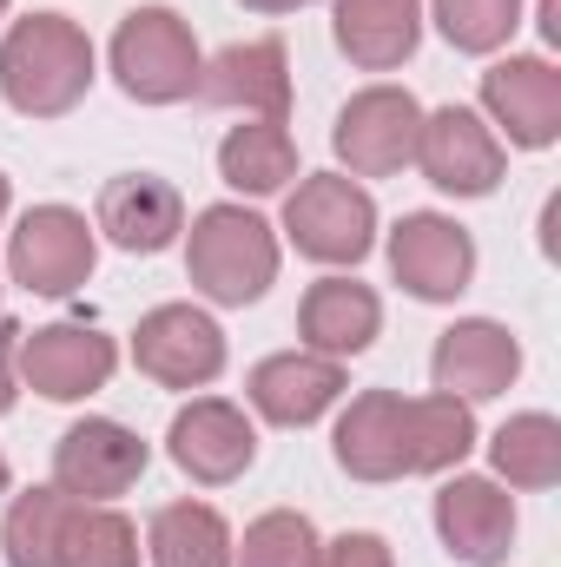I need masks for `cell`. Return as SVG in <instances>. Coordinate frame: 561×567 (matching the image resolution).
Segmentation results:
<instances>
[{"label": "cell", "instance_id": "cell-1", "mask_svg": "<svg viewBox=\"0 0 561 567\" xmlns=\"http://www.w3.org/2000/svg\"><path fill=\"white\" fill-rule=\"evenodd\" d=\"M337 468L350 482H404V475H449L476 449V416L456 396H397L364 390L337 416Z\"/></svg>", "mask_w": 561, "mask_h": 567}, {"label": "cell", "instance_id": "cell-2", "mask_svg": "<svg viewBox=\"0 0 561 567\" xmlns=\"http://www.w3.org/2000/svg\"><path fill=\"white\" fill-rule=\"evenodd\" d=\"M93 86V40L67 13H27L0 40V100L27 120H60Z\"/></svg>", "mask_w": 561, "mask_h": 567}, {"label": "cell", "instance_id": "cell-3", "mask_svg": "<svg viewBox=\"0 0 561 567\" xmlns=\"http://www.w3.org/2000/svg\"><path fill=\"white\" fill-rule=\"evenodd\" d=\"M185 271L212 303L245 310L278 284V238L245 205H205L192 218V238H185Z\"/></svg>", "mask_w": 561, "mask_h": 567}, {"label": "cell", "instance_id": "cell-4", "mask_svg": "<svg viewBox=\"0 0 561 567\" xmlns=\"http://www.w3.org/2000/svg\"><path fill=\"white\" fill-rule=\"evenodd\" d=\"M198 40L172 7H133L113 33V80L140 106H178L198 86Z\"/></svg>", "mask_w": 561, "mask_h": 567}, {"label": "cell", "instance_id": "cell-5", "mask_svg": "<svg viewBox=\"0 0 561 567\" xmlns=\"http://www.w3.org/2000/svg\"><path fill=\"white\" fill-rule=\"evenodd\" d=\"M284 231L310 265H364L377 245V198L344 172H310L284 198Z\"/></svg>", "mask_w": 561, "mask_h": 567}, {"label": "cell", "instance_id": "cell-6", "mask_svg": "<svg viewBox=\"0 0 561 567\" xmlns=\"http://www.w3.org/2000/svg\"><path fill=\"white\" fill-rule=\"evenodd\" d=\"M100 265V238L73 205H33L7 238V271L33 297H73Z\"/></svg>", "mask_w": 561, "mask_h": 567}, {"label": "cell", "instance_id": "cell-7", "mask_svg": "<svg viewBox=\"0 0 561 567\" xmlns=\"http://www.w3.org/2000/svg\"><path fill=\"white\" fill-rule=\"evenodd\" d=\"M13 370H20V383L40 390L47 403H80V396H93V390L113 383L120 350H113V337L93 330V323H47V330H20Z\"/></svg>", "mask_w": 561, "mask_h": 567}, {"label": "cell", "instance_id": "cell-8", "mask_svg": "<svg viewBox=\"0 0 561 567\" xmlns=\"http://www.w3.org/2000/svg\"><path fill=\"white\" fill-rule=\"evenodd\" d=\"M133 363L159 390H205L225 370V330L198 303H159L133 330Z\"/></svg>", "mask_w": 561, "mask_h": 567}, {"label": "cell", "instance_id": "cell-9", "mask_svg": "<svg viewBox=\"0 0 561 567\" xmlns=\"http://www.w3.org/2000/svg\"><path fill=\"white\" fill-rule=\"evenodd\" d=\"M410 165H422V178L449 198H489L509 172V152L489 133V120H476L469 106H436V113H422Z\"/></svg>", "mask_w": 561, "mask_h": 567}, {"label": "cell", "instance_id": "cell-10", "mask_svg": "<svg viewBox=\"0 0 561 567\" xmlns=\"http://www.w3.org/2000/svg\"><path fill=\"white\" fill-rule=\"evenodd\" d=\"M417 133H422V106L404 86H364L344 113H337V158L350 165V178H390L417 158Z\"/></svg>", "mask_w": 561, "mask_h": 567}, {"label": "cell", "instance_id": "cell-11", "mask_svg": "<svg viewBox=\"0 0 561 567\" xmlns=\"http://www.w3.org/2000/svg\"><path fill=\"white\" fill-rule=\"evenodd\" d=\"M145 442L113 416H86L53 442V488L73 502H120L145 475Z\"/></svg>", "mask_w": 561, "mask_h": 567}, {"label": "cell", "instance_id": "cell-12", "mask_svg": "<svg viewBox=\"0 0 561 567\" xmlns=\"http://www.w3.org/2000/svg\"><path fill=\"white\" fill-rule=\"evenodd\" d=\"M165 449H172V462L192 482L225 488V482H238L258 462V429H252V416L238 403H225V396H192L172 416V429H165Z\"/></svg>", "mask_w": 561, "mask_h": 567}, {"label": "cell", "instance_id": "cell-13", "mask_svg": "<svg viewBox=\"0 0 561 567\" xmlns=\"http://www.w3.org/2000/svg\"><path fill=\"white\" fill-rule=\"evenodd\" d=\"M390 271L417 303H449L476 278V238L442 212H404L390 231Z\"/></svg>", "mask_w": 561, "mask_h": 567}, {"label": "cell", "instance_id": "cell-14", "mask_svg": "<svg viewBox=\"0 0 561 567\" xmlns=\"http://www.w3.org/2000/svg\"><path fill=\"white\" fill-rule=\"evenodd\" d=\"M429 377H436V396L489 403V396H502V390L522 377V343H516L509 323H496V317H462V323H449V330L436 337Z\"/></svg>", "mask_w": 561, "mask_h": 567}, {"label": "cell", "instance_id": "cell-15", "mask_svg": "<svg viewBox=\"0 0 561 567\" xmlns=\"http://www.w3.org/2000/svg\"><path fill=\"white\" fill-rule=\"evenodd\" d=\"M192 93L218 113L284 120L290 113V53H284V40H232L225 53H212L198 66Z\"/></svg>", "mask_w": 561, "mask_h": 567}, {"label": "cell", "instance_id": "cell-16", "mask_svg": "<svg viewBox=\"0 0 561 567\" xmlns=\"http://www.w3.org/2000/svg\"><path fill=\"white\" fill-rule=\"evenodd\" d=\"M482 113L509 133V145L542 152L561 140V73L542 53H509L482 73Z\"/></svg>", "mask_w": 561, "mask_h": 567}, {"label": "cell", "instance_id": "cell-17", "mask_svg": "<svg viewBox=\"0 0 561 567\" xmlns=\"http://www.w3.org/2000/svg\"><path fill=\"white\" fill-rule=\"evenodd\" d=\"M436 535L462 567H496L516 548V495L489 475H456L436 495Z\"/></svg>", "mask_w": 561, "mask_h": 567}, {"label": "cell", "instance_id": "cell-18", "mask_svg": "<svg viewBox=\"0 0 561 567\" xmlns=\"http://www.w3.org/2000/svg\"><path fill=\"white\" fill-rule=\"evenodd\" d=\"M245 396L265 423L278 429H310L337 396H344V363L317 357V350H278L245 377Z\"/></svg>", "mask_w": 561, "mask_h": 567}, {"label": "cell", "instance_id": "cell-19", "mask_svg": "<svg viewBox=\"0 0 561 567\" xmlns=\"http://www.w3.org/2000/svg\"><path fill=\"white\" fill-rule=\"evenodd\" d=\"M93 231H106L120 251L133 258H159L178 231H185V198L152 178V172H126V178H106L100 192V212H93Z\"/></svg>", "mask_w": 561, "mask_h": 567}, {"label": "cell", "instance_id": "cell-20", "mask_svg": "<svg viewBox=\"0 0 561 567\" xmlns=\"http://www.w3.org/2000/svg\"><path fill=\"white\" fill-rule=\"evenodd\" d=\"M377 330H384V303H377V290L357 278H324L304 290V303H297V337H304V350H317V357H364L370 343H377Z\"/></svg>", "mask_w": 561, "mask_h": 567}, {"label": "cell", "instance_id": "cell-21", "mask_svg": "<svg viewBox=\"0 0 561 567\" xmlns=\"http://www.w3.org/2000/svg\"><path fill=\"white\" fill-rule=\"evenodd\" d=\"M422 0H337V47L364 73H390L417 53Z\"/></svg>", "mask_w": 561, "mask_h": 567}, {"label": "cell", "instance_id": "cell-22", "mask_svg": "<svg viewBox=\"0 0 561 567\" xmlns=\"http://www.w3.org/2000/svg\"><path fill=\"white\" fill-rule=\"evenodd\" d=\"M232 528L212 502H165L145 528L152 567H232Z\"/></svg>", "mask_w": 561, "mask_h": 567}, {"label": "cell", "instance_id": "cell-23", "mask_svg": "<svg viewBox=\"0 0 561 567\" xmlns=\"http://www.w3.org/2000/svg\"><path fill=\"white\" fill-rule=\"evenodd\" d=\"M218 178L232 192H252V198L284 192L297 178V140L284 133V120H245V126H232L225 145H218Z\"/></svg>", "mask_w": 561, "mask_h": 567}, {"label": "cell", "instance_id": "cell-24", "mask_svg": "<svg viewBox=\"0 0 561 567\" xmlns=\"http://www.w3.org/2000/svg\"><path fill=\"white\" fill-rule=\"evenodd\" d=\"M53 567H140V528L113 502H67Z\"/></svg>", "mask_w": 561, "mask_h": 567}, {"label": "cell", "instance_id": "cell-25", "mask_svg": "<svg viewBox=\"0 0 561 567\" xmlns=\"http://www.w3.org/2000/svg\"><path fill=\"white\" fill-rule=\"evenodd\" d=\"M489 462L509 488H555L561 482V423L529 410V416H509L489 442Z\"/></svg>", "mask_w": 561, "mask_h": 567}, {"label": "cell", "instance_id": "cell-26", "mask_svg": "<svg viewBox=\"0 0 561 567\" xmlns=\"http://www.w3.org/2000/svg\"><path fill=\"white\" fill-rule=\"evenodd\" d=\"M67 502H73V495H60L53 482L13 495V508H7V522H0L7 567H53L60 561V522H67Z\"/></svg>", "mask_w": 561, "mask_h": 567}, {"label": "cell", "instance_id": "cell-27", "mask_svg": "<svg viewBox=\"0 0 561 567\" xmlns=\"http://www.w3.org/2000/svg\"><path fill=\"white\" fill-rule=\"evenodd\" d=\"M238 567H317V528L297 508H272L245 528V548H232Z\"/></svg>", "mask_w": 561, "mask_h": 567}, {"label": "cell", "instance_id": "cell-28", "mask_svg": "<svg viewBox=\"0 0 561 567\" xmlns=\"http://www.w3.org/2000/svg\"><path fill=\"white\" fill-rule=\"evenodd\" d=\"M429 7L456 53H496L522 27V0H429Z\"/></svg>", "mask_w": 561, "mask_h": 567}, {"label": "cell", "instance_id": "cell-29", "mask_svg": "<svg viewBox=\"0 0 561 567\" xmlns=\"http://www.w3.org/2000/svg\"><path fill=\"white\" fill-rule=\"evenodd\" d=\"M317 567H397L390 561V542L384 535H337V542H317Z\"/></svg>", "mask_w": 561, "mask_h": 567}, {"label": "cell", "instance_id": "cell-30", "mask_svg": "<svg viewBox=\"0 0 561 567\" xmlns=\"http://www.w3.org/2000/svg\"><path fill=\"white\" fill-rule=\"evenodd\" d=\"M13 350H20V323L0 317V416H7L13 396H20V390H13V377H20V370H13Z\"/></svg>", "mask_w": 561, "mask_h": 567}, {"label": "cell", "instance_id": "cell-31", "mask_svg": "<svg viewBox=\"0 0 561 567\" xmlns=\"http://www.w3.org/2000/svg\"><path fill=\"white\" fill-rule=\"evenodd\" d=\"M542 40L561 47V0H542Z\"/></svg>", "mask_w": 561, "mask_h": 567}, {"label": "cell", "instance_id": "cell-32", "mask_svg": "<svg viewBox=\"0 0 561 567\" xmlns=\"http://www.w3.org/2000/svg\"><path fill=\"white\" fill-rule=\"evenodd\" d=\"M238 7H252V13H297V7H310V0H238Z\"/></svg>", "mask_w": 561, "mask_h": 567}, {"label": "cell", "instance_id": "cell-33", "mask_svg": "<svg viewBox=\"0 0 561 567\" xmlns=\"http://www.w3.org/2000/svg\"><path fill=\"white\" fill-rule=\"evenodd\" d=\"M7 482H13V468H7V455H0V495H7Z\"/></svg>", "mask_w": 561, "mask_h": 567}, {"label": "cell", "instance_id": "cell-34", "mask_svg": "<svg viewBox=\"0 0 561 567\" xmlns=\"http://www.w3.org/2000/svg\"><path fill=\"white\" fill-rule=\"evenodd\" d=\"M7 198H13V192H7V178H0V218H7Z\"/></svg>", "mask_w": 561, "mask_h": 567}, {"label": "cell", "instance_id": "cell-35", "mask_svg": "<svg viewBox=\"0 0 561 567\" xmlns=\"http://www.w3.org/2000/svg\"><path fill=\"white\" fill-rule=\"evenodd\" d=\"M0 13H7V0H0Z\"/></svg>", "mask_w": 561, "mask_h": 567}]
</instances>
